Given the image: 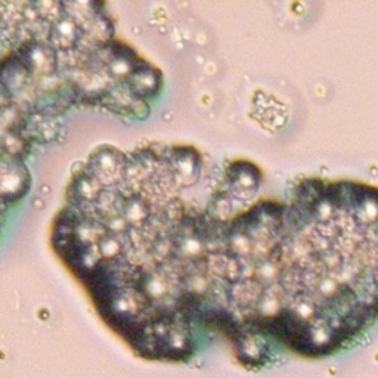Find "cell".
Masks as SVG:
<instances>
[{
	"instance_id": "cell-1",
	"label": "cell",
	"mask_w": 378,
	"mask_h": 378,
	"mask_svg": "<svg viewBox=\"0 0 378 378\" xmlns=\"http://www.w3.org/2000/svg\"><path fill=\"white\" fill-rule=\"evenodd\" d=\"M62 124L39 114L0 62V234L5 220L31 188L29 159L57 139Z\"/></svg>"
}]
</instances>
